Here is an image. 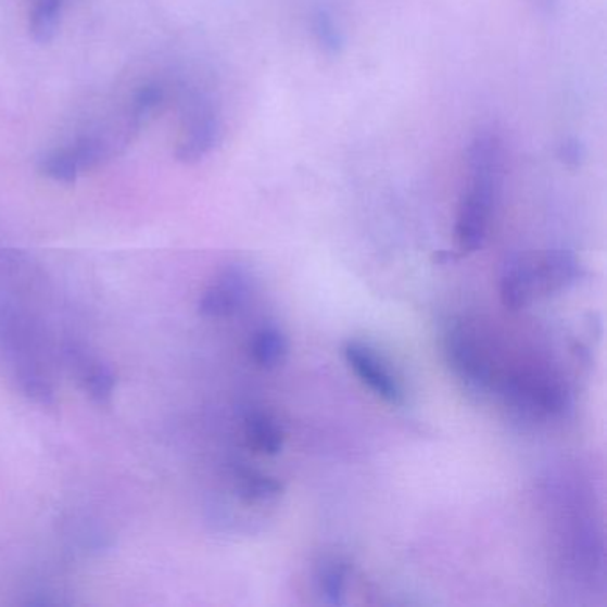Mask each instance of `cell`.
Wrapping results in <instances>:
<instances>
[{"instance_id":"9","label":"cell","mask_w":607,"mask_h":607,"mask_svg":"<svg viewBox=\"0 0 607 607\" xmlns=\"http://www.w3.org/2000/svg\"><path fill=\"white\" fill-rule=\"evenodd\" d=\"M65 4L66 0H35L30 10L29 33L36 43L47 45L54 40Z\"/></svg>"},{"instance_id":"12","label":"cell","mask_w":607,"mask_h":607,"mask_svg":"<svg viewBox=\"0 0 607 607\" xmlns=\"http://www.w3.org/2000/svg\"><path fill=\"white\" fill-rule=\"evenodd\" d=\"M312 33H314V38H316L317 45L321 47L325 54H341V50L344 49V35L339 29V25H337L336 18H333L330 11L319 8L314 13Z\"/></svg>"},{"instance_id":"5","label":"cell","mask_w":607,"mask_h":607,"mask_svg":"<svg viewBox=\"0 0 607 607\" xmlns=\"http://www.w3.org/2000/svg\"><path fill=\"white\" fill-rule=\"evenodd\" d=\"M344 356L347 366L355 370V375L361 378L364 385L369 387L370 391L392 405L401 403L403 391L400 381L395 380L389 367L369 347L358 342H350L344 347Z\"/></svg>"},{"instance_id":"13","label":"cell","mask_w":607,"mask_h":607,"mask_svg":"<svg viewBox=\"0 0 607 607\" xmlns=\"http://www.w3.org/2000/svg\"><path fill=\"white\" fill-rule=\"evenodd\" d=\"M41 174L55 182L74 184L79 177L80 168L68 149L49 153L40 164Z\"/></svg>"},{"instance_id":"2","label":"cell","mask_w":607,"mask_h":607,"mask_svg":"<svg viewBox=\"0 0 607 607\" xmlns=\"http://www.w3.org/2000/svg\"><path fill=\"white\" fill-rule=\"evenodd\" d=\"M581 266L576 255L565 250L540 253L533 257H514L508 261V280L515 294L526 305L540 296L567 291L578 282Z\"/></svg>"},{"instance_id":"17","label":"cell","mask_w":607,"mask_h":607,"mask_svg":"<svg viewBox=\"0 0 607 607\" xmlns=\"http://www.w3.org/2000/svg\"><path fill=\"white\" fill-rule=\"evenodd\" d=\"M559 159L564 161L570 168H578L579 164L583 163L584 149L583 144L579 143L578 139H567L561 147H559Z\"/></svg>"},{"instance_id":"7","label":"cell","mask_w":607,"mask_h":607,"mask_svg":"<svg viewBox=\"0 0 607 607\" xmlns=\"http://www.w3.org/2000/svg\"><path fill=\"white\" fill-rule=\"evenodd\" d=\"M244 434H246L248 445L258 455H278L286 440L280 422L273 415L264 412H253L248 415Z\"/></svg>"},{"instance_id":"14","label":"cell","mask_w":607,"mask_h":607,"mask_svg":"<svg viewBox=\"0 0 607 607\" xmlns=\"http://www.w3.org/2000/svg\"><path fill=\"white\" fill-rule=\"evenodd\" d=\"M114 383H116V376H114L113 369L105 366V364H89L85 369V387L86 392H88L94 401L99 403H105V401L111 400L113 395Z\"/></svg>"},{"instance_id":"11","label":"cell","mask_w":607,"mask_h":607,"mask_svg":"<svg viewBox=\"0 0 607 607\" xmlns=\"http://www.w3.org/2000/svg\"><path fill=\"white\" fill-rule=\"evenodd\" d=\"M347 565L341 559H328L317 573V586L326 604L341 606L346 593Z\"/></svg>"},{"instance_id":"10","label":"cell","mask_w":607,"mask_h":607,"mask_svg":"<svg viewBox=\"0 0 607 607\" xmlns=\"http://www.w3.org/2000/svg\"><path fill=\"white\" fill-rule=\"evenodd\" d=\"M238 494L246 503H271L282 495V484L258 470L241 469L236 475Z\"/></svg>"},{"instance_id":"6","label":"cell","mask_w":607,"mask_h":607,"mask_svg":"<svg viewBox=\"0 0 607 607\" xmlns=\"http://www.w3.org/2000/svg\"><path fill=\"white\" fill-rule=\"evenodd\" d=\"M248 278L241 267H227L214 286L203 292L198 311L207 317L232 316L246 302Z\"/></svg>"},{"instance_id":"16","label":"cell","mask_w":607,"mask_h":607,"mask_svg":"<svg viewBox=\"0 0 607 607\" xmlns=\"http://www.w3.org/2000/svg\"><path fill=\"white\" fill-rule=\"evenodd\" d=\"M21 385L24 394L38 405L49 406L54 403V391L41 376L35 372H24L21 375Z\"/></svg>"},{"instance_id":"1","label":"cell","mask_w":607,"mask_h":607,"mask_svg":"<svg viewBox=\"0 0 607 607\" xmlns=\"http://www.w3.org/2000/svg\"><path fill=\"white\" fill-rule=\"evenodd\" d=\"M469 186L456 217V242L464 253L478 252L489 233L503 180L499 134L479 130L469 144Z\"/></svg>"},{"instance_id":"3","label":"cell","mask_w":607,"mask_h":607,"mask_svg":"<svg viewBox=\"0 0 607 607\" xmlns=\"http://www.w3.org/2000/svg\"><path fill=\"white\" fill-rule=\"evenodd\" d=\"M445 355L459 380L478 394H492L503 358L475 326L459 325L445 337Z\"/></svg>"},{"instance_id":"4","label":"cell","mask_w":607,"mask_h":607,"mask_svg":"<svg viewBox=\"0 0 607 607\" xmlns=\"http://www.w3.org/2000/svg\"><path fill=\"white\" fill-rule=\"evenodd\" d=\"M222 136V119L211 100L194 97L184 116L182 138L175 157L184 164H197L213 152Z\"/></svg>"},{"instance_id":"15","label":"cell","mask_w":607,"mask_h":607,"mask_svg":"<svg viewBox=\"0 0 607 607\" xmlns=\"http://www.w3.org/2000/svg\"><path fill=\"white\" fill-rule=\"evenodd\" d=\"M164 91L161 86L149 85L139 89L136 97H134L132 116L130 122L134 125L143 124L144 119L149 118L150 114L163 104Z\"/></svg>"},{"instance_id":"8","label":"cell","mask_w":607,"mask_h":607,"mask_svg":"<svg viewBox=\"0 0 607 607\" xmlns=\"http://www.w3.org/2000/svg\"><path fill=\"white\" fill-rule=\"evenodd\" d=\"M289 351L286 336L275 326H266L255 331L250 341V356L262 369L280 366Z\"/></svg>"}]
</instances>
